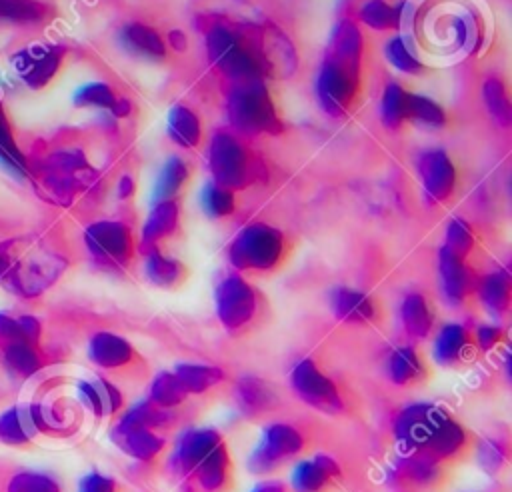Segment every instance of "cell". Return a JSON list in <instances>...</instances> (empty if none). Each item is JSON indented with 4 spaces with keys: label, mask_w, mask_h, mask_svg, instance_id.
<instances>
[{
    "label": "cell",
    "mask_w": 512,
    "mask_h": 492,
    "mask_svg": "<svg viewBox=\"0 0 512 492\" xmlns=\"http://www.w3.org/2000/svg\"><path fill=\"white\" fill-rule=\"evenodd\" d=\"M206 52L212 64L234 82L262 78V68L256 50V28L242 30L226 20H208Z\"/></svg>",
    "instance_id": "cell-3"
},
{
    "label": "cell",
    "mask_w": 512,
    "mask_h": 492,
    "mask_svg": "<svg viewBox=\"0 0 512 492\" xmlns=\"http://www.w3.org/2000/svg\"><path fill=\"white\" fill-rule=\"evenodd\" d=\"M122 40L130 50H134L142 56L156 58V60L166 58V42L162 40L158 30H154L146 24H140V22L128 24L122 32Z\"/></svg>",
    "instance_id": "cell-37"
},
{
    "label": "cell",
    "mask_w": 512,
    "mask_h": 492,
    "mask_svg": "<svg viewBox=\"0 0 512 492\" xmlns=\"http://www.w3.org/2000/svg\"><path fill=\"white\" fill-rule=\"evenodd\" d=\"M94 382H96V386H98V390H100V396H102L104 414H106V416H116V414L124 408V396H122V392H120L108 378L96 376Z\"/></svg>",
    "instance_id": "cell-50"
},
{
    "label": "cell",
    "mask_w": 512,
    "mask_h": 492,
    "mask_svg": "<svg viewBox=\"0 0 512 492\" xmlns=\"http://www.w3.org/2000/svg\"><path fill=\"white\" fill-rule=\"evenodd\" d=\"M292 254L290 238L264 222L244 226L228 246V260L238 272L276 274Z\"/></svg>",
    "instance_id": "cell-2"
},
{
    "label": "cell",
    "mask_w": 512,
    "mask_h": 492,
    "mask_svg": "<svg viewBox=\"0 0 512 492\" xmlns=\"http://www.w3.org/2000/svg\"><path fill=\"white\" fill-rule=\"evenodd\" d=\"M476 448V436L460 424L450 412H444L436 426L432 428L422 454L446 464L448 468L468 460Z\"/></svg>",
    "instance_id": "cell-13"
},
{
    "label": "cell",
    "mask_w": 512,
    "mask_h": 492,
    "mask_svg": "<svg viewBox=\"0 0 512 492\" xmlns=\"http://www.w3.org/2000/svg\"><path fill=\"white\" fill-rule=\"evenodd\" d=\"M116 100L118 98L114 96L112 88L102 82H94V84L80 88L74 98V102L78 106H94V108H110V110L114 108Z\"/></svg>",
    "instance_id": "cell-49"
},
{
    "label": "cell",
    "mask_w": 512,
    "mask_h": 492,
    "mask_svg": "<svg viewBox=\"0 0 512 492\" xmlns=\"http://www.w3.org/2000/svg\"><path fill=\"white\" fill-rule=\"evenodd\" d=\"M174 374L178 376V380L182 382V386L190 396L204 394L216 388L218 384H222L226 378L220 366L200 364V362H180L174 366Z\"/></svg>",
    "instance_id": "cell-31"
},
{
    "label": "cell",
    "mask_w": 512,
    "mask_h": 492,
    "mask_svg": "<svg viewBox=\"0 0 512 492\" xmlns=\"http://www.w3.org/2000/svg\"><path fill=\"white\" fill-rule=\"evenodd\" d=\"M474 450L478 452L480 466L486 472L496 474L508 462V446L502 440H482V442H476Z\"/></svg>",
    "instance_id": "cell-47"
},
{
    "label": "cell",
    "mask_w": 512,
    "mask_h": 492,
    "mask_svg": "<svg viewBox=\"0 0 512 492\" xmlns=\"http://www.w3.org/2000/svg\"><path fill=\"white\" fill-rule=\"evenodd\" d=\"M174 424V412L152 404L148 398L128 408L114 426L120 428H142L152 432H166Z\"/></svg>",
    "instance_id": "cell-30"
},
{
    "label": "cell",
    "mask_w": 512,
    "mask_h": 492,
    "mask_svg": "<svg viewBox=\"0 0 512 492\" xmlns=\"http://www.w3.org/2000/svg\"><path fill=\"white\" fill-rule=\"evenodd\" d=\"M438 272L444 296L452 306H466L476 296L480 276L468 266L466 258H460L442 246L438 252Z\"/></svg>",
    "instance_id": "cell-17"
},
{
    "label": "cell",
    "mask_w": 512,
    "mask_h": 492,
    "mask_svg": "<svg viewBox=\"0 0 512 492\" xmlns=\"http://www.w3.org/2000/svg\"><path fill=\"white\" fill-rule=\"evenodd\" d=\"M66 268L62 256L48 250H28L20 254L16 240L0 244V280L20 296L44 292Z\"/></svg>",
    "instance_id": "cell-4"
},
{
    "label": "cell",
    "mask_w": 512,
    "mask_h": 492,
    "mask_svg": "<svg viewBox=\"0 0 512 492\" xmlns=\"http://www.w3.org/2000/svg\"><path fill=\"white\" fill-rule=\"evenodd\" d=\"M306 448L302 432L286 422H272L264 428L260 442L254 446L248 458V470L258 476H266L298 458Z\"/></svg>",
    "instance_id": "cell-9"
},
{
    "label": "cell",
    "mask_w": 512,
    "mask_h": 492,
    "mask_svg": "<svg viewBox=\"0 0 512 492\" xmlns=\"http://www.w3.org/2000/svg\"><path fill=\"white\" fill-rule=\"evenodd\" d=\"M214 306L220 326L230 336L254 332L266 312L264 296L240 274H226L216 284Z\"/></svg>",
    "instance_id": "cell-5"
},
{
    "label": "cell",
    "mask_w": 512,
    "mask_h": 492,
    "mask_svg": "<svg viewBox=\"0 0 512 492\" xmlns=\"http://www.w3.org/2000/svg\"><path fill=\"white\" fill-rule=\"evenodd\" d=\"M444 412H446L444 408L428 402H416V404L404 406L394 416V422H392V432H394L396 444L400 446V452H420L432 428L436 426V422Z\"/></svg>",
    "instance_id": "cell-15"
},
{
    "label": "cell",
    "mask_w": 512,
    "mask_h": 492,
    "mask_svg": "<svg viewBox=\"0 0 512 492\" xmlns=\"http://www.w3.org/2000/svg\"><path fill=\"white\" fill-rule=\"evenodd\" d=\"M78 398L80 402L96 416V418H104V404H102V396H100V390L96 386L94 380H80L78 386Z\"/></svg>",
    "instance_id": "cell-52"
},
{
    "label": "cell",
    "mask_w": 512,
    "mask_h": 492,
    "mask_svg": "<svg viewBox=\"0 0 512 492\" xmlns=\"http://www.w3.org/2000/svg\"><path fill=\"white\" fill-rule=\"evenodd\" d=\"M444 248L450 250L452 254L460 256V258H468L472 254V250L476 248V232H474V228L466 220H462V218L450 220V224L446 228Z\"/></svg>",
    "instance_id": "cell-44"
},
{
    "label": "cell",
    "mask_w": 512,
    "mask_h": 492,
    "mask_svg": "<svg viewBox=\"0 0 512 492\" xmlns=\"http://www.w3.org/2000/svg\"><path fill=\"white\" fill-rule=\"evenodd\" d=\"M482 96H484L486 108L492 114V118L500 126H508L510 118H512V108H510V98H508V90H506L504 82L496 76L486 78V82L482 86Z\"/></svg>",
    "instance_id": "cell-40"
},
{
    "label": "cell",
    "mask_w": 512,
    "mask_h": 492,
    "mask_svg": "<svg viewBox=\"0 0 512 492\" xmlns=\"http://www.w3.org/2000/svg\"><path fill=\"white\" fill-rule=\"evenodd\" d=\"M208 166L212 172V182L228 188L242 190L266 176V168L260 158L234 134L218 130L210 140Z\"/></svg>",
    "instance_id": "cell-6"
},
{
    "label": "cell",
    "mask_w": 512,
    "mask_h": 492,
    "mask_svg": "<svg viewBox=\"0 0 512 492\" xmlns=\"http://www.w3.org/2000/svg\"><path fill=\"white\" fill-rule=\"evenodd\" d=\"M8 492H62L58 482L44 472H18L8 482Z\"/></svg>",
    "instance_id": "cell-45"
},
{
    "label": "cell",
    "mask_w": 512,
    "mask_h": 492,
    "mask_svg": "<svg viewBox=\"0 0 512 492\" xmlns=\"http://www.w3.org/2000/svg\"><path fill=\"white\" fill-rule=\"evenodd\" d=\"M400 322L408 338H412L414 342L426 340L432 334L436 322L430 300L420 292L406 294L400 304Z\"/></svg>",
    "instance_id": "cell-27"
},
{
    "label": "cell",
    "mask_w": 512,
    "mask_h": 492,
    "mask_svg": "<svg viewBox=\"0 0 512 492\" xmlns=\"http://www.w3.org/2000/svg\"><path fill=\"white\" fill-rule=\"evenodd\" d=\"M224 442V436L214 428H190L176 440L170 470L176 480L196 468L212 450Z\"/></svg>",
    "instance_id": "cell-18"
},
{
    "label": "cell",
    "mask_w": 512,
    "mask_h": 492,
    "mask_svg": "<svg viewBox=\"0 0 512 492\" xmlns=\"http://www.w3.org/2000/svg\"><path fill=\"white\" fill-rule=\"evenodd\" d=\"M386 374L400 388H418L432 378V368L420 348L398 346L388 354Z\"/></svg>",
    "instance_id": "cell-23"
},
{
    "label": "cell",
    "mask_w": 512,
    "mask_h": 492,
    "mask_svg": "<svg viewBox=\"0 0 512 492\" xmlns=\"http://www.w3.org/2000/svg\"><path fill=\"white\" fill-rule=\"evenodd\" d=\"M4 362L8 370L20 378H30L42 368V356H40L38 344H32L26 340L6 342Z\"/></svg>",
    "instance_id": "cell-36"
},
{
    "label": "cell",
    "mask_w": 512,
    "mask_h": 492,
    "mask_svg": "<svg viewBox=\"0 0 512 492\" xmlns=\"http://www.w3.org/2000/svg\"><path fill=\"white\" fill-rule=\"evenodd\" d=\"M476 352L480 350L476 346L474 332L464 324H444L434 336L432 356L436 364L444 368H462L474 360Z\"/></svg>",
    "instance_id": "cell-19"
},
{
    "label": "cell",
    "mask_w": 512,
    "mask_h": 492,
    "mask_svg": "<svg viewBox=\"0 0 512 492\" xmlns=\"http://www.w3.org/2000/svg\"><path fill=\"white\" fill-rule=\"evenodd\" d=\"M294 394L310 408L336 416L346 412V398L334 378H330L312 358H302L290 370Z\"/></svg>",
    "instance_id": "cell-8"
},
{
    "label": "cell",
    "mask_w": 512,
    "mask_h": 492,
    "mask_svg": "<svg viewBox=\"0 0 512 492\" xmlns=\"http://www.w3.org/2000/svg\"><path fill=\"white\" fill-rule=\"evenodd\" d=\"M48 8L34 0H0V18H10L18 22L42 20Z\"/></svg>",
    "instance_id": "cell-46"
},
{
    "label": "cell",
    "mask_w": 512,
    "mask_h": 492,
    "mask_svg": "<svg viewBox=\"0 0 512 492\" xmlns=\"http://www.w3.org/2000/svg\"><path fill=\"white\" fill-rule=\"evenodd\" d=\"M0 156H2L4 162L10 164V166L20 168V164H22V162H20V156H18V152L14 150V144H12V140H10V132H8V128H6L2 110H0Z\"/></svg>",
    "instance_id": "cell-54"
},
{
    "label": "cell",
    "mask_w": 512,
    "mask_h": 492,
    "mask_svg": "<svg viewBox=\"0 0 512 492\" xmlns=\"http://www.w3.org/2000/svg\"><path fill=\"white\" fill-rule=\"evenodd\" d=\"M400 6H390L384 0H368L360 8V20L374 30H388L400 24Z\"/></svg>",
    "instance_id": "cell-41"
},
{
    "label": "cell",
    "mask_w": 512,
    "mask_h": 492,
    "mask_svg": "<svg viewBox=\"0 0 512 492\" xmlns=\"http://www.w3.org/2000/svg\"><path fill=\"white\" fill-rule=\"evenodd\" d=\"M418 172L426 196L434 202H446L456 190V168L444 150H428L418 158Z\"/></svg>",
    "instance_id": "cell-21"
},
{
    "label": "cell",
    "mask_w": 512,
    "mask_h": 492,
    "mask_svg": "<svg viewBox=\"0 0 512 492\" xmlns=\"http://www.w3.org/2000/svg\"><path fill=\"white\" fill-rule=\"evenodd\" d=\"M84 242L92 258L108 270L128 268L138 248L132 230L116 220L90 224L84 232Z\"/></svg>",
    "instance_id": "cell-11"
},
{
    "label": "cell",
    "mask_w": 512,
    "mask_h": 492,
    "mask_svg": "<svg viewBox=\"0 0 512 492\" xmlns=\"http://www.w3.org/2000/svg\"><path fill=\"white\" fill-rule=\"evenodd\" d=\"M330 308L336 318L356 326H370L382 318L380 304L366 292L338 286L330 294Z\"/></svg>",
    "instance_id": "cell-24"
},
{
    "label": "cell",
    "mask_w": 512,
    "mask_h": 492,
    "mask_svg": "<svg viewBox=\"0 0 512 492\" xmlns=\"http://www.w3.org/2000/svg\"><path fill=\"white\" fill-rule=\"evenodd\" d=\"M60 56L62 54L58 48H34L26 52L24 66L20 68L22 76H26L30 84L46 82L58 70Z\"/></svg>",
    "instance_id": "cell-38"
},
{
    "label": "cell",
    "mask_w": 512,
    "mask_h": 492,
    "mask_svg": "<svg viewBox=\"0 0 512 492\" xmlns=\"http://www.w3.org/2000/svg\"><path fill=\"white\" fill-rule=\"evenodd\" d=\"M364 36L352 20H340L328 40V48L318 70V102L334 118L348 114L358 102L362 88Z\"/></svg>",
    "instance_id": "cell-1"
},
{
    "label": "cell",
    "mask_w": 512,
    "mask_h": 492,
    "mask_svg": "<svg viewBox=\"0 0 512 492\" xmlns=\"http://www.w3.org/2000/svg\"><path fill=\"white\" fill-rule=\"evenodd\" d=\"M476 298L494 318L506 316L512 302V282L508 272L496 270L480 276L476 286Z\"/></svg>",
    "instance_id": "cell-29"
},
{
    "label": "cell",
    "mask_w": 512,
    "mask_h": 492,
    "mask_svg": "<svg viewBox=\"0 0 512 492\" xmlns=\"http://www.w3.org/2000/svg\"><path fill=\"white\" fill-rule=\"evenodd\" d=\"M190 166L186 160L172 156L170 160H166V164L160 170V176L156 180V188H154V202H162V200H176L180 196V192L186 188V184L190 182Z\"/></svg>",
    "instance_id": "cell-32"
},
{
    "label": "cell",
    "mask_w": 512,
    "mask_h": 492,
    "mask_svg": "<svg viewBox=\"0 0 512 492\" xmlns=\"http://www.w3.org/2000/svg\"><path fill=\"white\" fill-rule=\"evenodd\" d=\"M134 190H136L134 180H132L130 176H124V178L120 180V186H118V196H120V198H130V196L134 194Z\"/></svg>",
    "instance_id": "cell-57"
},
{
    "label": "cell",
    "mask_w": 512,
    "mask_h": 492,
    "mask_svg": "<svg viewBox=\"0 0 512 492\" xmlns=\"http://www.w3.org/2000/svg\"><path fill=\"white\" fill-rule=\"evenodd\" d=\"M168 40H170V46L176 50H186V46H188V38L180 30H172L168 34Z\"/></svg>",
    "instance_id": "cell-56"
},
{
    "label": "cell",
    "mask_w": 512,
    "mask_h": 492,
    "mask_svg": "<svg viewBox=\"0 0 512 492\" xmlns=\"http://www.w3.org/2000/svg\"><path fill=\"white\" fill-rule=\"evenodd\" d=\"M450 482V468L422 452H400L388 468V484L398 492H440Z\"/></svg>",
    "instance_id": "cell-10"
},
{
    "label": "cell",
    "mask_w": 512,
    "mask_h": 492,
    "mask_svg": "<svg viewBox=\"0 0 512 492\" xmlns=\"http://www.w3.org/2000/svg\"><path fill=\"white\" fill-rule=\"evenodd\" d=\"M474 340H476L478 350L490 352V350L498 348L506 340V332L500 326H496V324H482V326L476 328Z\"/></svg>",
    "instance_id": "cell-53"
},
{
    "label": "cell",
    "mask_w": 512,
    "mask_h": 492,
    "mask_svg": "<svg viewBox=\"0 0 512 492\" xmlns=\"http://www.w3.org/2000/svg\"><path fill=\"white\" fill-rule=\"evenodd\" d=\"M112 442L132 460L142 464H158L168 450V442L160 432L142 428H120L114 426L110 432Z\"/></svg>",
    "instance_id": "cell-25"
},
{
    "label": "cell",
    "mask_w": 512,
    "mask_h": 492,
    "mask_svg": "<svg viewBox=\"0 0 512 492\" xmlns=\"http://www.w3.org/2000/svg\"><path fill=\"white\" fill-rule=\"evenodd\" d=\"M202 208L210 218H224L236 210L234 190H228L216 182H210L202 190Z\"/></svg>",
    "instance_id": "cell-43"
},
{
    "label": "cell",
    "mask_w": 512,
    "mask_h": 492,
    "mask_svg": "<svg viewBox=\"0 0 512 492\" xmlns=\"http://www.w3.org/2000/svg\"><path fill=\"white\" fill-rule=\"evenodd\" d=\"M234 400L244 418L256 420L274 412L280 398L266 380L258 376H242L234 386Z\"/></svg>",
    "instance_id": "cell-26"
},
{
    "label": "cell",
    "mask_w": 512,
    "mask_h": 492,
    "mask_svg": "<svg viewBox=\"0 0 512 492\" xmlns=\"http://www.w3.org/2000/svg\"><path fill=\"white\" fill-rule=\"evenodd\" d=\"M182 492H234L236 466L226 440L178 480Z\"/></svg>",
    "instance_id": "cell-14"
},
{
    "label": "cell",
    "mask_w": 512,
    "mask_h": 492,
    "mask_svg": "<svg viewBox=\"0 0 512 492\" xmlns=\"http://www.w3.org/2000/svg\"><path fill=\"white\" fill-rule=\"evenodd\" d=\"M88 358L94 366L118 376L140 380L148 374L146 358L132 346V342L114 332H96L88 340Z\"/></svg>",
    "instance_id": "cell-12"
},
{
    "label": "cell",
    "mask_w": 512,
    "mask_h": 492,
    "mask_svg": "<svg viewBox=\"0 0 512 492\" xmlns=\"http://www.w3.org/2000/svg\"><path fill=\"white\" fill-rule=\"evenodd\" d=\"M168 134L178 146L196 148L202 142L200 118L186 106H174L168 116Z\"/></svg>",
    "instance_id": "cell-35"
},
{
    "label": "cell",
    "mask_w": 512,
    "mask_h": 492,
    "mask_svg": "<svg viewBox=\"0 0 512 492\" xmlns=\"http://www.w3.org/2000/svg\"><path fill=\"white\" fill-rule=\"evenodd\" d=\"M342 468L330 454H316L294 466L290 488L294 492H336L342 484Z\"/></svg>",
    "instance_id": "cell-20"
},
{
    "label": "cell",
    "mask_w": 512,
    "mask_h": 492,
    "mask_svg": "<svg viewBox=\"0 0 512 492\" xmlns=\"http://www.w3.org/2000/svg\"><path fill=\"white\" fill-rule=\"evenodd\" d=\"M256 50L262 74L288 78L298 68V54L290 38L274 24H264L256 28Z\"/></svg>",
    "instance_id": "cell-16"
},
{
    "label": "cell",
    "mask_w": 512,
    "mask_h": 492,
    "mask_svg": "<svg viewBox=\"0 0 512 492\" xmlns=\"http://www.w3.org/2000/svg\"><path fill=\"white\" fill-rule=\"evenodd\" d=\"M78 492H122L116 478L102 472H88L78 482Z\"/></svg>",
    "instance_id": "cell-51"
},
{
    "label": "cell",
    "mask_w": 512,
    "mask_h": 492,
    "mask_svg": "<svg viewBox=\"0 0 512 492\" xmlns=\"http://www.w3.org/2000/svg\"><path fill=\"white\" fill-rule=\"evenodd\" d=\"M188 392L182 386V382L178 380V376L174 374V370H162L158 372L148 388V400L164 410H174L178 406H182L188 400Z\"/></svg>",
    "instance_id": "cell-34"
},
{
    "label": "cell",
    "mask_w": 512,
    "mask_h": 492,
    "mask_svg": "<svg viewBox=\"0 0 512 492\" xmlns=\"http://www.w3.org/2000/svg\"><path fill=\"white\" fill-rule=\"evenodd\" d=\"M178 230H180L178 200L154 202V206L144 222L140 242L136 246L142 254L162 250V244L168 242L170 238H174L178 234Z\"/></svg>",
    "instance_id": "cell-22"
},
{
    "label": "cell",
    "mask_w": 512,
    "mask_h": 492,
    "mask_svg": "<svg viewBox=\"0 0 512 492\" xmlns=\"http://www.w3.org/2000/svg\"><path fill=\"white\" fill-rule=\"evenodd\" d=\"M144 258H146L144 262L146 278L158 288L176 290L184 286L190 278V268L182 260L166 256L162 250L148 252L144 254Z\"/></svg>",
    "instance_id": "cell-28"
},
{
    "label": "cell",
    "mask_w": 512,
    "mask_h": 492,
    "mask_svg": "<svg viewBox=\"0 0 512 492\" xmlns=\"http://www.w3.org/2000/svg\"><path fill=\"white\" fill-rule=\"evenodd\" d=\"M406 96L408 90L396 82L388 84L382 94V122L392 130L406 122Z\"/></svg>",
    "instance_id": "cell-42"
},
{
    "label": "cell",
    "mask_w": 512,
    "mask_h": 492,
    "mask_svg": "<svg viewBox=\"0 0 512 492\" xmlns=\"http://www.w3.org/2000/svg\"><path fill=\"white\" fill-rule=\"evenodd\" d=\"M406 120L430 128H444L448 124V116L438 102L414 92H408L406 96Z\"/></svg>",
    "instance_id": "cell-39"
},
{
    "label": "cell",
    "mask_w": 512,
    "mask_h": 492,
    "mask_svg": "<svg viewBox=\"0 0 512 492\" xmlns=\"http://www.w3.org/2000/svg\"><path fill=\"white\" fill-rule=\"evenodd\" d=\"M228 118L244 134H278L282 120L262 78L234 82L228 94Z\"/></svg>",
    "instance_id": "cell-7"
},
{
    "label": "cell",
    "mask_w": 512,
    "mask_h": 492,
    "mask_svg": "<svg viewBox=\"0 0 512 492\" xmlns=\"http://www.w3.org/2000/svg\"><path fill=\"white\" fill-rule=\"evenodd\" d=\"M386 56L388 60L392 62L394 68H398L400 72H406V74H420L424 70L422 62L410 52V48L406 46V40L404 38H392L386 46Z\"/></svg>",
    "instance_id": "cell-48"
},
{
    "label": "cell",
    "mask_w": 512,
    "mask_h": 492,
    "mask_svg": "<svg viewBox=\"0 0 512 492\" xmlns=\"http://www.w3.org/2000/svg\"><path fill=\"white\" fill-rule=\"evenodd\" d=\"M250 492H290L288 486L280 480H262Z\"/></svg>",
    "instance_id": "cell-55"
},
{
    "label": "cell",
    "mask_w": 512,
    "mask_h": 492,
    "mask_svg": "<svg viewBox=\"0 0 512 492\" xmlns=\"http://www.w3.org/2000/svg\"><path fill=\"white\" fill-rule=\"evenodd\" d=\"M36 434L28 406H12L0 414V442L24 446Z\"/></svg>",
    "instance_id": "cell-33"
}]
</instances>
